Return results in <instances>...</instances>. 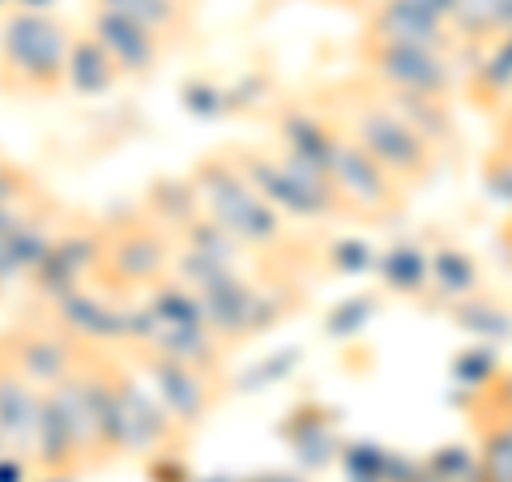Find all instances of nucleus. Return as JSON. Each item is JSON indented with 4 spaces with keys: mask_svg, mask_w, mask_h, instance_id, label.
<instances>
[{
    "mask_svg": "<svg viewBox=\"0 0 512 482\" xmlns=\"http://www.w3.org/2000/svg\"><path fill=\"white\" fill-rule=\"evenodd\" d=\"M325 111L397 188L414 192V188L431 184V175H436V167H440V150L431 146L419 128L384 99L367 77L342 82L329 94Z\"/></svg>",
    "mask_w": 512,
    "mask_h": 482,
    "instance_id": "nucleus-1",
    "label": "nucleus"
},
{
    "mask_svg": "<svg viewBox=\"0 0 512 482\" xmlns=\"http://www.w3.org/2000/svg\"><path fill=\"white\" fill-rule=\"evenodd\" d=\"M192 192L201 201V214H210L222 231H231L239 244L256 256H286L291 252V222H286L261 192L248 184L231 150L205 154L188 171Z\"/></svg>",
    "mask_w": 512,
    "mask_h": 482,
    "instance_id": "nucleus-2",
    "label": "nucleus"
},
{
    "mask_svg": "<svg viewBox=\"0 0 512 482\" xmlns=\"http://www.w3.org/2000/svg\"><path fill=\"white\" fill-rule=\"evenodd\" d=\"M77 30L47 9H5L0 13V94L47 99L64 90L69 47Z\"/></svg>",
    "mask_w": 512,
    "mask_h": 482,
    "instance_id": "nucleus-3",
    "label": "nucleus"
},
{
    "mask_svg": "<svg viewBox=\"0 0 512 482\" xmlns=\"http://www.w3.org/2000/svg\"><path fill=\"white\" fill-rule=\"evenodd\" d=\"M175 269V235L146 210H128L99 222V282L107 295L133 299L163 286Z\"/></svg>",
    "mask_w": 512,
    "mask_h": 482,
    "instance_id": "nucleus-4",
    "label": "nucleus"
},
{
    "mask_svg": "<svg viewBox=\"0 0 512 482\" xmlns=\"http://www.w3.org/2000/svg\"><path fill=\"white\" fill-rule=\"evenodd\" d=\"M231 158L239 171L248 175V184L274 205L286 222H325V218H346L333 184L325 171L299 163L278 146H231Z\"/></svg>",
    "mask_w": 512,
    "mask_h": 482,
    "instance_id": "nucleus-5",
    "label": "nucleus"
},
{
    "mask_svg": "<svg viewBox=\"0 0 512 482\" xmlns=\"http://www.w3.org/2000/svg\"><path fill=\"white\" fill-rule=\"evenodd\" d=\"M359 64L376 90L402 94V99L453 103V94L461 90V52H448V47L359 39Z\"/></svg>",
    "mask_w": 512,
    "mask_h": 482,
    "instance_id": "nucleus-6",
    "label": "nucleus"
},
{
    "mask_svg": "<svg viewBox=\"0 0 512 482\" xmlns=\"http://www.w3.org/2000/svg\"><path fill=\"white\" fill-rule=\"evenodd\" d=\"M0 350L9 355V363L35 384V389L52 393L60 389L69 376L82 372V363L90 359V350L64 320L47 308V312H30L22 320L0 333Z\"/></svg>",
    "mask_w": 512,
    "mask_h": 482,
    "instance_id": "nucleus-7",
    "label": "nucleus"
},
{
    "mask_svg": "<svg viewBox=\"0 0 512 482\" xmlns=\"http://www.w3.org/2000/svg\"><path fill=\"white\" fill-rule=\"evenodd\" d=\"M111 393H116V461L120 457H163L184 444L180 423L154 397V389L128 359L111 350Z\"/></svg>",
    "mask_w": 512,
    "mask_h": 482,
    "instance_id": "nucleus-8",
    "label": "nucleus"
},
{
    "mask_svg": "<svg viewBox=\"0 0 512 482\" xmlns=\"http://www.w3.org/2000/svg\"><path fill=\"white\" fill-rule=\"evenodd\" d=\"M325 175L333 184V197H338L342 214L367 222V227H384V222H393L397 214H402L406 197H410V192L397 188L346 133L338 137V146H333V158H329Z\"/></svg>",
    "mask_w": 512,
    "mask_h": 482,
    "instance_id": "nucleus-9",
    "label": "nucleus"
},
{
    "mask_svg": "<svg viewBox=\"0 0 512 482\" xmlns=\"http://www.w3.org/2000/svg\"><path fill=\"white\" fill-rule=\"evenodd\" d=\"M128 363L141 372V380L154 389V397L167 406V414L180 423L184 436L214 414L218 397H222V372H205V367L154 355L146 346H128Z\"/></svg>",
    "mask_w": 512,
    "mask_h": 482,
    "instance_id": "nucleus-10",
    "label": "nucleus"
},
{
    "mask_svg": "<svg viewBox=\"0 0 512 482\" xmlns=\"http://www.w3.org/2000/svg\"><path fill=\"white\" fill-rule=\"evenodd\" d=\"M86 35L99 39V47L116 60V69L124 77H150L158 64H163V56L171 52V43L158 39L154 30L128 22V18H116V13H107V9L86 13Z\"/></svg>",
    "mask_w": 512,
    "mask_h": 482,
    "instance_id": "nucleus-11",
    "label": "nucleus"
},
{
    "mask_svg": "<svg viewBox=\"0 0 512 482\" xmlns=\"http://www.w3.org/2000/svg\"><path fill=\"white\" fill-rule=\"evenodd\" d=\"M39 406H43V389H35V384L9 363L5 350H0V440H5L9 453L30 457Z\"/></svg>",
    "mask_w": 512,
    "mask_h": 482,
    "instance_id": "nucleus-12",
    "label": "nucleus"
},
{
    "mask_svg": "<svg viewBox=\"0 0 512 482\" xmlns=\"http://www.w3.org/2000/svg\"><path fill=\"white\" fill-rule=\"evenodd\" d=\"M90 9H107L116 18L146 26L171 47L188 35L192 18H197V0H90Z\"/></svg>",
    "mask_w": 512,
    "mask_h": 482,
    "instance_id": "nucleus-13",
    "label": "nucleus"
},
{
    "mask_svg": "<svg viewBox=\"0 0 512 482\" xmlns=\"http://www.w3.org/2000/svg\"><path fill=\"white\" fill-rule=\"evenodd\" d=\"M120 82H124V73L116 69V60L99 47V39L86 35V30H77L73 47H69V69H64V90L94 99V94H107L111 86H120Z\"/></svg>",
    "mask_w": 512,
    "mask_h": 482,
    "instance_id": "nucleus-14",
    "label": "nucleus"
},
{
    "mask_svg": "<svg viewBox=\"0 0 512 482\" xmlns=\"http://www.w3.org/2000/svg\"><path fill=\"white\" fill-rule=\"evenodd\" d=\"M384 286H393V295H427V269H431V252L419 248L414 239H402L376 261Z\"/></svg>",
    "mask_w": 512,
    "mask_h": 482,
    "instance_id": "nucleus-15",
    "label": "nucleus"
},
{
    "mask_svg": "<svg viewBox=\"0 0 512 482\" xmlns=\"http://www.w3.org/2000/svg\"><path fill=\"white\" fill-rule=\"evenodd\" d=\"M478 291V265L470 252L461 248H436L431 252V269H427V295L440 299H470Z\"/></svg>",
    "mask_w": 512,
    "mask_h": 482,
    "instance_id": "nucleus-16",
    "label": "nucleus"
},
{
    "mask_svg": "<svg viewBox=\"0 0 512 482\" xmlns=\"http://www.w3.org/2000/svg\"><path fill=\"white\" fill-rule=\"evenodd\" d=\"M483 188H487V197H495L512 210V141L508 137L495 141L483 158Z\"/></svg>",
    "mask_w": 512,
    "mask_h": 482,
    "instance_id": "nucleus-17",
    "label": "nucleus"
},
{
    "mask_svg": "<svg viewBox=\"0 0 512 482\" xmlns=\"http://www.w3.org/2000/svg\"><path fill=\"white\" fill-rule=\"evenodd\" d=\"M474 414H495V410H512V363H500V372L491 376L483 393L470 397Z\"/></svg>",
    "mask_w": 512,
    "mask_h": 482,
    "instance_id": "nucleus-18",
    "label": "nucleus"
},
{
    "mask_svg": "<svg viewBox=\"0 0 512 482\" xmlns=\"http://www.w3.org/2000/svg\"><path fill=\"white\" fill-rule=\"evenodd\" d=\"M474 427H478V431H491V436H500L504 444H512V410H495V414H474Z\"/></svg>",
    "mask_w": 512,
    "mask_h": 482,
    "instance_id": "nucleus-19",
    "label": "nucleus"
},
{
    "mask_svg": "<svg viewBox=\"0 0 512 482\" xmlns=\"http://www.w3.org/2000/svg\"><path fill=\"white\" fill-rule=\"evenodd\" d=\"M0 482H35V470H30L26 457L5 453V457H0Z\"/></svg>",
    "mask_w": 512,
    "mask_h": 482,
    "instance_id": "nucleus-20",
    "label": "nucleus"
},
{
    "mask_svg": "<svg viewBox=\"0 0 512 482\" xmlns=\"http://www.w3.org/2000/svg\"><path fill=\"white\" fill-rule=\"evenodd\" d=\"M512 30V0H495V35Z\"/></svg>",
    "mask_w": 512,
    "mask_h": 482,
    "instance_id": "nucleus-21",
    "label": "nucleus"
},
{
    "mask_svg": "<svg viewBox=\"0 0 512 482\" xmlns=\"http://www.w3.org/2000/svg\"><path fill=\"white\" fill-rule=\"evenodd\" d=\"M423 5H431V9H436L440 18L448 22V18H453V9H457V0H423Z\"/></svg>",
    "mask_w": 512,
    "mask_h": 482,
    "instance_id": "nucleus-22",
    "label": "nucleus"
},
{
    "mask_svg": "<svg viewBox=\"0 0 512 482\" xmlns=\"http://www.w3.org/2000/svg\"><path fill=\"white\" fill-rule=\"evenodd\" d=\"M500 244H504V256L512 261V214H508V222H504V231H500Z\"/></svg>",
    "mask_w": 512,
    "mask_h": 482,
    "instance_id": "nucleus-23",
    "label": "nucleus"
},
{
    "mask_svg": "<svg viewBox=\"0 0 512 482\" xmlns=\"http://www.w3.org/2000/svg\"><path fill=\"white\" fill-rule=\"evenodd\" d=\"M372 5H380V0H342V9H359V13H367Z\"/></svg>",
    "mask_w": 512,
    "mask_h": 482,
    "instance_id": "nucleus-24",
    "label": "nucleus"
},
{
    "mask_svg": "<svg viewBox=\"0 0 512 482\" xmlns=\"http://www.w3.org/2000/svg\"><path fill=\"white\" fill-rule=\"evenodd\" d=\"M5 453H9V448H5V440H0V457H5Z\"/></svg>",
    "mask_w": 512,
    "mask_h": 482,
    "instance_id": "nucleus-25",
    "label": "nucleus"
},
{
    "mask_svg": "<svg viewBox=\"0 0 512 482\" xmlns=\"http://www.w3.org/2000/svg\"><path fill=\"white\" fill-rule=\"evenodd\" d=\"M504 120H512V111H508V116H504Z\"/></svg>",
    "mask_w": 512,
    "mask_h": 482,
    "instance_id": "nucleus-26",
    "label": "nucleus"
}]
</instances>
